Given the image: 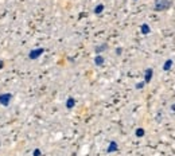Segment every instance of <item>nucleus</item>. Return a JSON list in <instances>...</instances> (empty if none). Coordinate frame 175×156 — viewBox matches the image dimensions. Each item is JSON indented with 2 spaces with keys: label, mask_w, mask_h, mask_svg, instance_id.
<instances>
[{
  "label": "nucleus",
  "mask_w": 175,
  "mask_h": 156,
  "mask_svg": "<svg viewBox=\"0 0 175 156\" xmlns=\"http://www.w3.org/2000/svg\"><path fill=\"white\" fill-rule=\"evenodd\" d=\"M74 105H76V100H74V98H71V97H70V98H67V102H66L67 109H71Z\"/></svg>",
  "instance_id": "423d86ee"
},
{
  "label": "nucleus",
  "mask_w": 175,
  "mask_h": 156,
  "mask_svg": "<svg viewBox=\"0 0 175 156\" xmlns=\"http://www.w3.org/2000/svg\"><path fill=\"white\" fill-rule=\"evenodd\" d=\"M154 6H155L154 7L155 11H164L171 6V1H170V0H155V4H154Z\"/></svg>",
  "instance_id": "f257e3e1"
},
{
  "label": "nucleus",
  "mask_w": 175,
  "mask_h": 156,
  "mask_svg": "<svg viewBox=\"0 0 175 156\" xmlns=\"http://www.w3.org/2000/svg\"><path fill=\"white\" fill-rule=\"evenodd\" d=\"M144 86V82H139V83H136V89H141Z\"/></svg>",
  "instance_id": "9b49d317"
},
{
  "label": "nucleus",
  "mask_w": 175,
  "mask_h": 156,
  "mask_svg": "<svg viewBox=\"0 0 175 156\" xmlns=\"http://www.w3.org/2000/svg\"><path fill=\"white\" fill-rule=\"evenodd\" d=\"M102 10H104V6H102V4H99V6L94 8V14H101Z\"/></svg>",
  "instance_id": "6e6552de"
},
{
  "label": "nucleus",
  "mask_w": 175,
  "mask_h": 156,
  "mask_svg": "<svg viewBox=\"0 0 175 156\" xmlns=\"http://www.w3.org/2000/svg\"><path fill=\"white\" fill-rule=\"evenodd\" d=\"M152 76H154V70L152 69H147L146 73H144V83H148L151 80H152Z\"/></svg>",
  "instance_id": "f03ea898"
},
{
  "label": "nucleus",
  "mask_w": 175,
  "mask_h": 156,
  "mask_svg": "<svg viewBox=\"0 0 175 156\" xmlns=\"http://www.w3.org/2000/svg\"><path fill=\"white\" fill-rule=\"evenodd\" d=\"M94 63L97 65V66H101V65L104 63V58H102L101 55H97V57L94 58Z\"/></svg>",
  "instance_id": "0eeeda50"
},
{
  "label": "nucleus",
  "mask_w": 175,
  "mask_h": 156,
  "mask_svg": "<svg viewBox=\"0 0 175 156\" xmlns=\"http://www.w3.org/2000/svg\"><path fill=\"white\" fill-rule=\"evenodd\" d=\"M116 54H121V48H120V47H119L117 50H116Z\"/></svg>",
  "instance_id": "ddd939ff"
},
{
  "label": "nucleus",
  "mask_w": 175,
  "mask_h": 156,
  "mask_svg": "<svg viewBox=\"0 0 175 156\" xmlns=\"http://www.w3.org/2000/svg\"><path fill=\"white\" fill-rule=\"evenodd\" d=\"M136 136L137 137H143L144 136V129H141V128L136 129Z\"/></svg>",
  "instance_id": "9d476101"
},
{
  "label": "nucleus",
  "mask_w": 175,
  "mask_h": 156,
  "mask_svg": "<svg viewBox=\"0 0 175 156\" xmlns=\"http://www.w3.org/2000/svg\"><path fill=\"white\" fill-rule=\"evenodd\" d=\"M172 65H174V61H172V59H167V61L164 62V65H163V70H164V71H169L170 69L172 67Z\"/></svg>",
  "instance_id": "7ed1b4c3"
},
{
  "label": "nucleus",
  "mask_w": 175,
  "mask_h": 156,
  "mask_svg": "<svg viewBox=\"0 0 175 156\" xmlns=\"http://www.w3.org/2000/svg\"><path fill=\"white\" fill-rule=\"evenodd\" d=\"M140 30H141V34H144V35H147V34H150V31H151V28H150V26L148 24H141V27H140Z\"/></svg>",
  "instance_id": "20e7f679"
},
{
  "label": "nucleus",
  "mask_w": 175,
  "mask_h": 156,
  "mask_svg": "<svg viewBox=\"0 0 175 156\" xmlns=\"http://www.w3.org/2000/svg\"><path fill=\"white\" fill-rule=\"evenodd\" d=\"M106 151H108V152H115V151H117V143H116V141H111V144H109Z\"/></svg>",
  "instance_id": "39448f33"
},
{
  "label": "nucleus",
  "mask_w": 175,
  "mask_h": 156,
  "mask_svg": "<svg viewBox=\"0 0 175 156\" xmlns=\"http://www.w3.org/2000/svg\"><path fill=\"white\" fill-rule=\"evenodd\" d=\"M105 48H106V45H101V46H97V47H96V53H101V51H104Z\"/></svg>",
  "instance_id": "1a4fd4ad"
},
{
  "label": "nucleus",
  "mask_w": 175,
  "mask_h": 156,
  "mask_svg": "<svg viewBox=\"0 0 175 156\" xmlns=\"http://www.w3.org/2000/svg\"><path fill=\"white\" fill-rule=\"evenodd\" d=\"M39 155H41V151H39V150H35V151H34V156H39Z\"/></svg>",
  "instance_id": "f8f14e48"
}]
</instances>
